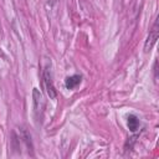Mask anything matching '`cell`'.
Returning a JSON list of instances; mask_svg holds the SVG:
<instances>
[{
    "mask_svg": "<svg viewBox=\"0 0 159 159\" xmlns=\"http://www.w3.org/2000/svg\"><path fill=\"white\" fill-rule=\"evenodd\" d=\"M32 99H34V112H35V118L37 122L41 123L42 116H43V109H45V101L42 93L37 89H32Z\"/></svg>",
    "mask_w": 159,
    "mask_h": 159,
    "instance_id": "1",
    "label": "cell"
},
{
    "mask_svg": "<svg viewBox=\"0 0 159 159\" xmlns=\"http://www.w3.org/2000/svg\"><path fill=\"white\" fill-rule=\"evenodd\" d=\"M42 77H43V83H45V87H46V92L48 94V97L51 99H56L57 97V91L55 88V84H53V81H52V72H51V66H46L45 70H43V73H42Z\"/></svg>",
    "mask_w": 159,
    "mask_h": 159,
    "instance_id": "2",
    "label": "cell"
},
{
    "mask_svg": "<svg viewBox=\"0 0 159 159\" xmlns=\"http://www.w3.org/2000/svg\"><path fill=\"white\" fill-rule=\"evenodd\" d=\"M158 36H159V27H158V19H155L154 24H153V27L152 30L149 31V35L145 40V43H144V52H149L153 46L155 45L157 40H158Z\"/></svg>",
    "mask_w": 159,
    "mask_h": 159,
    "instance_id": "3",
    "label": "cell"
},
{
    "mask_svg": "<svg viewBox=\"0 0 159 159\" xmlns=\"http://www.w3.org/2000/svg\"><path fill=\"white\" fill-rule=\"evenodd\" d=\"M82 82V76L80 75H73V76H68L65 81V86L67 89H73L75 87H77L80 83Z\"/></svg>",
    "mask_w": 159,
    "mask_h": 159,
    "instance_id": "4",
    "label": "cell"
},
{
    "mask_svg": "<svg viewBox=\"0 0 159 159\" xmlns=\"http://www.w3.org/2000/svg\"><path fill=\"white\" fill-rule=\"evenodd\" d=\"M139 124H140V122H139V119H138L137 116H134V114H129L128 116V118H127V125H128V128H129L130 132H135L139 128Z\"/></svg>",
    "mask_w": 159,
    "mask_h": 159,
    "instance_id": "5",
    "label": "cell"
},
{
    "mask_svg": "<svg viewBox=\"0 0 159 159\" xmlns=\"http://www.w3.org/2000/svg\"><path fill=\"white\" fill-rule=\"evenodd\" d=\"M21 138L24 139L26 147L29 148V153L31 152V155H34V154H32V149H34V147H32V142H31V135H30L29 132H27L26 129H24V128L21 129Z\"/></svg>",
    "mask_w": 159,
    "mask_h": 159,
    "instance_id": "6",
    "label": "cell"
}]
</instances>
